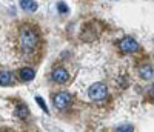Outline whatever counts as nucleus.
<instances>
[{
	"label": "nucleus",
	"mask_w": 154,
	"mask_h": 132,
	"mask_svg": "<svg viewBox=\"0 0 154 132\" xmlns=\"http://www.w3.org/2000/svg\"><path fill=\"white\" fill-rule=\"evenodd\" d=\"M34 77H35V72H34L32 68H23L20 71V78L23 82H31Z\"/></svg>",
	"instance_id": "6e6552de"
},
{
	"label": "nucleus",
	"mask_w": 154,
	"mask_h": 132,
	"mask_svg": "<svg viewBox=\"0 0 154 132\" xmlns=\"http://www.w3.org/2000/svg\"><path fill=\"white\" fill-rule=\"evenodd\" d=\"M139 74L140 77L143 78V80H152V66L151 64H143L142 68L139 69Z\"/></svg>",
	"instance_id": "0eeeda50"
},
{
	"label": "nucleus",
	"mask_w": 154,
	"mask_h": 132,
	"mask_svg": "<svg viewBox=\"0 0 154 132\" xmlns=\"http://www.w3.org/2000/svg\"><path fill=\"white\" fill-rule=\"evenodd\" d=\"M28 114H29V111H28V108H26V104L20 103L19 106H17V109H16V115H17L19 118H26Z\"/></svg>",
	"instance_id": "9d476101"
},
{
	"label": "nucleus",
	"mask_w": 154,
	"mask_h": 132,
	"mask_svg": "<svg viewBox=\"0 0 154 132\" xmlns=\"http://www.w3.org/2000/svg\"><path fill=\"white\" fill-rule=\"evenodd\" d=\"M19 38H20V45H22V48L25 51H32L37 46V43H38V35H37L35 29L29 28V26L22 28Z\"/></svg>",
	"instance_id": "f257e3e1"
},
{
	"label": "nucleus",
	"mask_w": 154,
	"mask_h": 132,
	"mask_svg": "<svg viewBox=\"0 0 154 132\" xmlns=\"http://www.w3.org/2000/svg\"><path fill=\"white\" fill-rule=\"evenodd\" d=\"M119 46H120V49L123 52H134V51L139 49V45H137V42L134 40L133 37H123L122 40L119 42Z\"/></svg>",
	"instance_id": "20e7f679"
},
{
	"label": "nucleus",
	"mask_w": 154,
	"mask_h": 132,
	"mask_svg": "<svg viewBox=\"0 0 154 132\" xmlns=\"http://www.w3.org/2000/svg\"><path fill=\"white\" fill-rule=\"evenodd\" d=\"M71 101H72V95L69 94V92H66V91L57 92V94L54 95V104H56V108H59V109L68 108L71 104Z\"/></svg>",
	"instance_id": "7ed1b4c3"
},
{
	"label": "nucleus",
	"mask_w": 154,
	"mask_h": 132,
	"mask_svg": "<svg viewBox=\"0 0 154 132\" xmlns=\"http://www.w3.org/2000/svg\"><path fill=\"white\" fill-rule=\"evenodd\" d=\"M88 95H89V98L94 100V101H100V100L106 98V95H108V88H106L105 83L97 82V83H94V85L89 86Z\"/></svg>",
	"instance_id": "f03ea898"
},
{
	"label": "nucleus",
	"mask_w": 154,
	"mask_h": 132,
	"mask_svg": "<svg viewBox=\"0 0 154 132\" xmlns=\"http://www.w3.org/2000/svg\"><path fill=\"white\" fill-rule=\"evenodd\" d=\"M14 83V74L9 71H2L0 72V85L2 86H9Z\"/></svg>",
	"instance_id": "423d86ee"
},
{
	"label": "nucleus",
	"mask_w": 154,
	"mask_h": 132,
	"mask_svg": "<svg viewBox=\"0 0 154 132\" xmlns=\"http://www.w3.org/2000/svg\"><path fill=\"white\" fill-rule=\"evenodd\" d=\"M53 80L57 82V83H66L69 80V74L65 68H62V66H59V68H56L53 71Z\"/></svg>",
	"instance_id": "39448f33"
},
{
	"label": "nucleus",
	"mask_w": 154,
	"mask_h": 132,
	"mask_svg": "<svg viewBox=\"0 0 154 132\" xmlns=\"http://www.w3.org/2000/svg\"><path fill=\"white\" fill-rule=\"evenodd\" d=\"M57 6H59V11H60V12H63V14H66V12H68V8H66V3H59Z\"/></svg>",
	"instance_id": "f8f14e48"
},
{
	"label": "nucleus",
	"mask_w": 154,
	"mask_h": 132,
	"mask_svg": "<svg viewBox=\"0 0 154 132\" xmlns=\"http://www.w3.org/2000/svg\"><path fill=\"white\" fill-rule=\"evenodd\" d=\"M20 6H22V9H25V11L32 12V11H35V9L38 8V3H37V2H31V0H22Z\"/></svg>",
	"instance_id": "1a4fd4ad"
},
{
	"label": "nucleus",
	"mask_w": 154,
	"mask_h": 132,
	"mask_svg": "<svg viewBox=\"0 0 154 132\" xmlns=\"http://www.w3.org/2000/svg\"><path fill=\"white\" fill-rule=\"evenodd\" d=\"M35 100H37L38 103H40V106H42V109H43V111L46 112L48 109H46V106H45V101H43V98H42V97H35Z\"/></svg>",
	"instance_id": "ddd939ff"
},
{
	"label": "nucleus",
	"mask_w": 154,
	"mask_h": 132,
	"mask_svg": "<svg viewBox=\"0 0 154 132\" xmlns=\"http://www.w3.org/2000/svg\"><path fill=\"white\" fill-rule=\"evenodd\" d=\"M116 132H134V128L131 124H123L120 128H117V130Z\"/></svg>",
	"instance_id": "9b49d317"
}]
</instances>
